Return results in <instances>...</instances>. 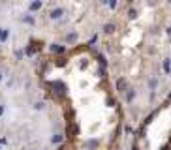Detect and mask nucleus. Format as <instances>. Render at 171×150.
I'll list each match as a JSON object with an SVG mask.
<instances>
[{"label": "nucleus", "mask_w": 171, "mask_h": 150, "mask_svg": "<svg viewBox=\"0 0 171 150\" xmlns=\"http://www.w3.org/2000/svg\"><path fill=\"white\" fill-rule=\"evenodd\" d=\"M62 13H64V11H62L60 8H56V9H53V11L49 13V17H51V19H58V17H60Z\"/></svg>", "instance_id": "nucleus-1"}, {"label": "nucleus", "mask_w": 171, "mask_h": 150, "mask_svg": "<svg viewBox=\"0 0 171 150\" xmlns=\"http://www.w3.org/2000/svg\"><path fill=\"white\" fill-rule=\"evenodd\" d=\"M0 36H2V28H0Z\"/></svg>", "instance_id": "nucleus-13"}, {"label": "nucleus", "mask_w": 171, "mask_h": 150, "mask_svg": "<svg viewBox=\"0 0 171 150\" xmlns=\"http://www.w3.org/2000/svg\"><path fill=\"white\" fill-rule=\"evenodd\" d=\"M60 141H62V137H60V135H58V133H56V135H55V137H53V143H60Z\"/></svg>", "instance_id": "nucleus-9"}, {"label": "nucleus", "mask_w": 171, "mask_h": 150, "mask_svg": "<svg viewBox=\"0 0 171 150\" xmlns=\"http://www.w3.org/2000/svg\"><path fill=\"white\" fill-rule=\"evenodd\" d=\"M168 34H171V26H169V28H168Z\"/></svg>", "instance_id": "nucleus-11"}, {"label": "nucleus", "mask_w": 171, "mask_h": 150, "mask_svg": "<svg viewBox=\"0 0 171 150\" xmlns=\"http://www.w3.org/2000/svg\"><path fill=\"white\" fill-rule=\"evenodd\" d=\"M23 21L28 23V24H34V17H28V15H26V17H23Z\"/></svg>", "instance_id": "nucleus-7"}, {"label": "nucleus", "mask_w": 171, "mask_h": 150, "mask_svg": "<svg viewBox=\"0 0 171 150\" xmlns=\"http://www.w3.org/2000/svg\"><path fill=\"white\" fill-rule=\"evenodd\" d=\"M2 77H4V75H2V73H0V81H2Z\"/></svg>", "instance_id": "nucleus-12"}, {"label": "nucleus", "mask_w": 171, "mask_h": 150, "mask_svg": "<svg viewBox=\"0 0 171 150\" xmlns=\"http://www.w3.org/2000/svg\"><path fill=\"white\" fill-rule=\"evenodd\" d=\"M51 51H53V53H64V47H60V45H51Z\"/></svg>", "instance_id": "nucleus-4"}, {"label": "nucleus", "mask_w": 171, "mask_h": 150, "mask_svg": "<svg viewBox=\"0 0 171 150\" xmlns=\"http://www.w3.org/2000/svg\"><path fill=\"white\" fill-rule=\"evenodd\" d=\"M4 115V105H0V116Z\"/></svg>", "instance_id": "nucleus-10"}, {"label": "nucleus", "mask_w": 171, "mask_h": 150, "mask_svg": "<svg viewBox=\"0 0 171 150\" xmlns=\"http://www.w3.org/2000/svg\"><path fill=\"white\" fill-rule=\"evenodd\" d=\"M104 32H105V34H111V32H115V24H113V23L105 24V26H104Z\"/></svg>", "instance_id": "nucleus-2"}, {"label": "nucleus", "mask_w": 171, "mask_h": 150, "mask_svg": "<svg viewBox=\"0 0 171 150\" xmlns=\"http://www.w3.org/2000/svg\"><path fill=\"white\" fill-rule=\"evenodd\" d=\"M73 39H77V34H68L66 36V41H73Z\"/></svg>", "instance_id": "nucleus-8"}, {"label": "nucleus", "mask_w": 171, "mask_h": 150, "mask_svg": "<svg viewBox=\"0 0 171 150\" xmlns=\"http://www.w3.org/2000/svg\"><path fill=\"white\" fill-rule=\"evenodd\" d=\"M149 86H151V88L154 90V88L158 86V81H156V79H151V81H149Z\"/></svg>", "instance_id": "nucleus-6"}, {"label": "nucleus", "mask_w": 171, "mask_h": 150, "mask_svg": "<svg viewBox=\"0 0 171 150\" xmlns=\"http://www.w3.org/2000/svg\"><path fill=\"white\" fill-rule=\"evenodd\" d=\"M41 8V4L40 2H34V4H30V11H36V9H40Z\"/></svg>", "instance_id": "nucleus-5"}, {"label": "nucleus", "mask_w": 171, "mask_h": 150, "mask_svg": "<svg viewBox=\"0 0 171 150\" xmlns=\"http://www.w3.org/2000/svg\"><path fill=\"white\" fill-rule=\"evenodd\" d=\"M8 36H9L8 28H2V36H0V41H6V39H8Z\"/></svg>", "instance_id": "nucleus-3"}]
</instances>
